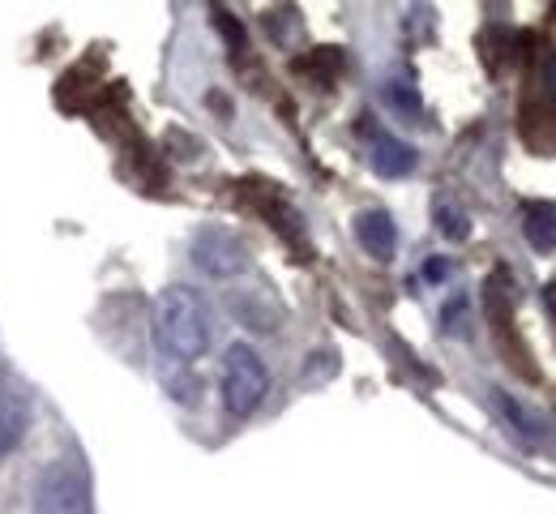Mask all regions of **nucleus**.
<instances>
[{
    "instance_id": "obj_1",
    "label": "nucleus",
    "mask_w": 556,
    "mask_h": 514,
    "mask_svg": "<svg viewBox=\"0 0 556 514\" xmlns=\"http://www.w3.org/2000/svg\"><path fill=\"white\" fill-rule=\"evenodd\" d=\"M154 339H159V348H163L172 361H180V365L206 356L210 352L206 296L198 292V288H189V284L163 288L159 300H154Z\"/></svg>"
},
{
    "instance_id": "obj_2",
    "label": "nucleus",
    "mask_w": 556,
    "mask_h": 514,
    "mask_svg": "<svg viewBox=\"0 0 556 514\" xmlns=\"http://www.w3.org/2000/svg\"><path fill=\"white\" fill-rule=\"evenodd\" d=\"M30 506L35 514H90L94 511V493H90V467L77 454L52 459L35 489H30Z\"/></svg>"
},
{
    "instance_id": "obj_3",
    "label": "nucleus",
    "mask_w": 556,
    "mask_h": 514,
    "mask_svg": "<svg viewBox=\"0 0 556 514\" xmlns=\"http://www.w3.org/2000/svg\"><path fill=\"white\" fill-rule=\"evenodd\" d=\"M270 390V368L257 356L253 343H231L223 352V408L227 416L244 421L257 412V403L266 399Z\"/></svg>"
},
{
    "instance_id": "obj_4",
    "label": "nucleus",
    "mask_w": 556,
    "mask_h": 514,
    "mask_svg": "<svg viewBox=\"0 0 556 514\" xmlns=\"http://www.w3.org/2000/svg\"><path fill=\"white\" fill-rule=\"evenodd\" d=\"M249 249L231 236V231H218V227H206L198 240H193V266L210 275V279H236L249 271Z\"/></svg>"
},
{
    "instance_id": "obj_5",
    "label": "nucleus",
    "mask_w": 556,
    "mask_h": 514,
    "mask_svg": "<svg viewBox=\"0 0 556 514\" xmlns=\"http://www.w3.org/2000/svg\"><path fill=\"white\" fill-rule=\"evenodd\" d=\"M26 425H30V399H26L22 381L0 368V459H9L22 446Z\"/></svg>"
},
{
    "instance_id": "obj_6",
    "label": "nucleus",
    "mask_w": 556,
    "mask_h": 514,
    "mask_svg": "<svg viewBox=\"0 0 556 514\" xmlns=\"http://www.w3.org/2000/svg\"><path fill=\"white\" fill-rule=\"evenodd\" d=\"M355 240H359V249H364L368 258L390 262V258H394V249H399V227H394V215H390L386 206H368V211H359V215H355Z\"/></svg>"
},
{
    "instance_id": "obj_7",
    "label": "nucleus",
    "mask_w": 556,
    "mask_h": 514,
    "mask_svg": "<svg viewBox=\"0 0 556 514\" xmlns=\"http://www.w3.org/2000/svg\"><path fill=\"white\" fill-rule=\"evenodd\" d=\"M419 154L403 138H390V134H372V167L381 172V176H407V172H416Z\"/></svg>"
},
{
    "instance_id": "obj_8",
    "label": "nucleus",
    "mask_w": 556,
    "mask_h": 514,
    "mask_svg": "<svg viewBox=\"0 0 556 514\" xmlns=\"http://www.w3.org/2000/svg\"><path fill=\"white\" fill-rule=\"evenodd\" d=\"M527 240H531V249H540V253H553L556 249V202H535L531 211H527Z\"/></svg>"
},
{
    "instance_id": "obj_9",
    "label": "nucleus",
    "mask_w": 556,
    "mask_h": 514,
    "mask_svg": "<svg viewBox=\"0 0 556 514\" xmlns=\"http://www.w3.org/2000/svg\"><path fill=\"white\" fill-rule=\"evenodd\" d=\"M492 403L501 408V416H505V421H509V425H514L522 438H535V434H540V425L527 416V408H522V403H514L505 390H496V394H492Z\"/></svg>"
},
{
    "instance_id": "obj_10",
    "label": "nucleus",
    "mask_w": 556,
    "mask_h": 514,
    "mask_svg": "<svg viewBox=\"0 0 556 514\" xmlns=\"http://www.w3.org/2000/svg\"><path fill=\"white\" fill-rule=\"evenodd\" d=\"M437 223H441L454 240H463V236H467V215H463L454 202H437Z\"/></svg>"
},
{
    "instance_id": "obj_11",
    "label": "nucleus",
    "mask_w": 556,
    "mask_h": 514,
    "mask_svg": "<svg viewBox=\"0 0 556 514\" xmlns=\"http://www.w3.org/2000/svg\"><path fill=\"white\" fill-rule=\"evenodd\" d=\"M419 275H424V284H445L454 275V258H428Z\"/></svg>"
},
{
    "instance_id": "obj_12",
    "label": "nucleus",
    "mask_w": 556,
    "mask_h": 514,
    "mask_svg": "<svg viewBox=\"0 0 556 514\" xmlns=\"http://www.w3.org/2000/svg\"><path fill=\"white\" fill-rule=\"evenodd\" d=\"M544 304H548V313H553V322H556V284L544 292Z\"/></svg>"
},
{
    "instance_id": "obj_13",
    "label": "nucleus",
    "mask_w": 556,
    "mask_h": 514,
    "mask_svg": "<svg viewBox=\"0 0 556 514\" xmlns=\"http://www.w3.org/2000/svg\"><path fill=\"white\" fill-rule=\"evenodd\" d=\"M548 82H553V90H556V65H553V74H548Z\"/></svg>"
}]
</instances>
